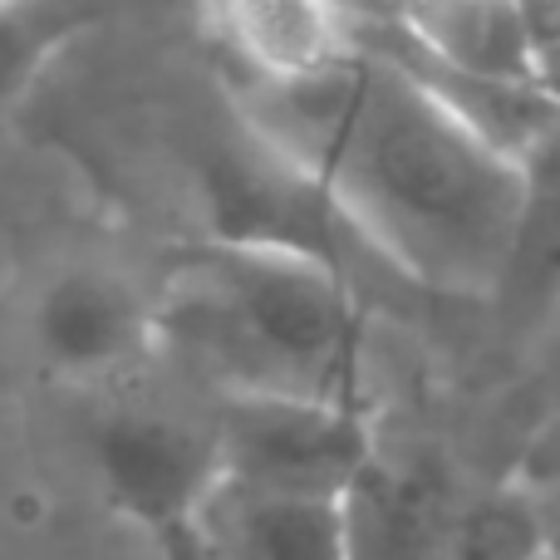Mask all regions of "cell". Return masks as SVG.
Masks as SVG:
<instances>
[{
  "label": "cell",
  "mask_w": 560,
  "mask_h": 560,
  "mask_svg": "<svg viewBox=\"0 0 560 560\" xmlns=\"http://www.w3.org/2000/svg\"><path fill=\"white\" fill-rule=\"evenodd\" d=\"M310 177L418 285L467 300L506 285L526 217L522 163L384 55L354 45L345 104Z\"/></svg>",
  "instance_id": "cell-1"
},
{
  "label": "cell",
  "mask_w": 560,
  "mask_h": 560,
  "mask_svg": "<svg viewBox=\"0 0 560 560\" xmlns=\"http://www.w3.org/2000/svg\"><path fill=\"white\" fill-rule=\"evenodd\" d=\"M167 325L232 388L345 398L354 305L329 256L217 242L177 280Z\"/></svg>",
  "instance_id": "cell-2"
},
{
  "label": "cell",
  "mask_w": 560,
  "mask_h": 560,
  "mask_svg": "<svg viewBox=\"0 0 560 560\" xmlns=\"http://www.w3.org/2000/svg\"><path fill=\"white\" fill-rule=\"evenodd\" d=\"M222 472L246 487L345 497L369 463V433L345 398L232 388L222 423Z\"/></svg>",
  "instance_id": "cell-3"
},
{
  "label": "cell",
  "mask_w": 560,
  "mask_h": 560,
  "mask_svg": "<svg viewBox=\"0 0 560 560\" xmlns=\"http://www.w3.org/2000/svg\"><path fill=\"white\" fill-rule=\"evenodd\" d=\"M94 467L114 512L143 526H192L222 477V443L173 413L124 408L94 433Z\"/></svg>",
  "instance_id": "cell-4"
},
{
  "label": "cell",
  "mask_w": 560,
  "mask_h": 560,
  "mask_svg": "<svg viewBox=\"0 0 560 560\" xmlns=\"http://www.w3.org/2000/svg\"><path fill=\"white\" fill-rule=\"evenodd\" d=\"M192 532L217 556L339 560L349 556L345 497H300L217 477L192 516Z\"/></svg>",
  "instance_id": "cell-5"
},
{
  "label": "cell",
  "mask_w": 560,
  "mask_h": 560,
  "mask_svg": "<svg viewBox=\"0 0 560 560\" xmlns=\"http://www.w3.org/2000/svg\"><path fill=\"white\" fill-rule=\"evenodd\" d=\"M148 315L128 280L108 271H69L49 280V290L35 305V339L39 354L59 374L94 378L118 369L143 345Z\"/></svg>",
  "instance_id": "cell-6"
},
{
  "label": "cell",
  "mask_w": 560,
  "mask_h": 560,
  "mask_svg": "<svg viewBox=\"0 0 560 560\" xmlns=\"http://www.w3.org/2000/svg\"><path fill=\"white\" fill-rule=\"evenodd\" d=\"M217 15L256 74H315L354 49L339 0H217Z\"/></svg>",
  "instance_id": "cell-7"
},
{
  "label": "cell",
  "mask_w": 560,
  "mask_h": 560,
  "mask_svg": "<svg viewBox=\"0 0 560 560\" xmlns=\"http://www.w3.org/2000/svg\"><path fill=\"white\" fill-rule=\"evenodd\" d=\"M408 30L438 59L492 79H536V35L516 0H408Z\"/></svg>",
  "instance_id": "cell-8"
},
{
  "label": "cell",
  "mask_w": 560,
  "mask_h": 560,
  "mask_svg": "<svg viewBox=\"0 0 560 560\" xmlns=\"http://www.w3.org/2000/svg\"><path fill=\"white\" fill-rule=\"evenodd\" d=\"M447 556L467 560H512L541 551V516L516 492H487L472 506H457L443 536Z\"/></svg>",
  "instance_id": "cell-9"
},
{
  "label": "cell",
  "mask_w": 560,
  "mask_h": 560,
  "mask_svg": "<svg viewBox=\"0 0 560 560\" xmlns=\"http://www.w3.org/2000/svg\"><path fill=\"white\" fill-rule=\"evenodd\" d=\"M39 49H45V39H39L35 20L20 15V5L0 10V104H5V98L30 79Z\"/></svg>",
  "instance_id": "cell-10"
},
{
  "label": "cell",
  "mask_w": 560,
  "mask_h": 560,
  "mask_svg": "<svg viewBox=\"0 0 560 560\" xmlns=\"http://www.w3.org/2000/svg\"><path fill=\"white\" fill-rule=\"evenodd\" d=\"M522 183H526V207H532V212L560 217V114L522 153Z\"/></svg>",
  "instance_id": "cell-11"
},
{
  "label": "cell",
  "mask_w": 560,
  "mask_h": 560,
  "mask_svg": "<svg viewBox=\"0 0 560 560\" xmlns=\"http://www.w3.org/2000/svg\"><path fill=\"white\" fill-rule=\"evenodd\" d=\"M516 10L526 15V25H532L536 45H546V39L560 35V0H516Z\"/></svg>",
  "instance_id": "cell-12"
},
{
  "label": "cell",
  "mask_w": 560,
  "mask_h": 560,
  "mask_svg": "<svg viewBox=\"0 0 560 560\" xmlns=\"http://www.w3.org/2000/svg\"><path fill=\"white\" fill-rule=\"evenodd\" d=\"M349 25H374V20H398L408 0H339Z\"/></svg>",
  "instance_id": "cell-13"
},
{
  "label": "cell",
  "mask_w": 560,
  "mask_h": 560,
  "mask_svg": "<svg viewBox=\"0 0 560 560\" xmlns=\"http://www.w3.org/2000/svg\"><path fill=\"white\" fill-rule=\"evenodd\" d=\"M536 84L560 104V35L546 39V45H536Z\"/></svg>",
  "instance_id": "cell-14"
},
{
  "label": "cell",
  "mask_w": 560,
  "mask_h": 560,
  "mask_svg": "<svg viewBox=\"0 0 560 560\" xmlns=\"http://www.w3.org/2000/svg\"><path fill=\"white\" fill-rule=\"evenodd\" d=\"M5 5H20V0H0V10H5Z\"/></svg>",
  "instance_id": "cell-15"
}]
</instances>
